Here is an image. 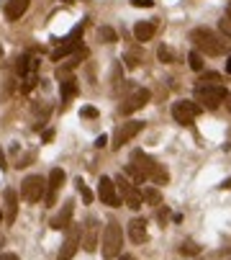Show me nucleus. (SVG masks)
<instances>
[{"instance_id":"18","label":"nucleus","mask_w":231,"mask_h":260,"mask_svg":"<svg viewBox=\"0 0 231 260\" xmlns=\"http://www.w3.org/2000/svg\"><path fill=\"white\" fill-rule=\"evenodd\" d=\"M157 34V23L154 21H139L134 26V39L136 41H149Z\"/></svg>"},{"instance_id":"35","label":"nucleus","mask_w":231,"mask_h":260,"mask_svg":"<svg viewBox=\"0 0 231 260\" xmlns=\"http://www.w3.org/2000/svg\"><path fill=\"white\" fill-rule=\"evenodd\" d=\"M0 260H18V255H16V253H3Z\"/></svg>"},{"instance_id":"21","label":"nucleus","mask_w":231,"mask_h":260,"mask_svg":"<svg viewBox=\"0 0 231 260\" xmlns=\"http://www.w3.org/2000/svg\"><path fill=\"white\" fill-rule=\"evenodd\" d=\"M123 62H126V67L129 70H134V67H139L141 62H144V49H136V47H131L126 55H123Z\"/></svg>"},{"instance_id":"24","label":"nucleus","mask_w":231,"mask_h":260,"mask_svg":"<svg viewBox=\"0 0 231 260\" xmlns=\"http://www.w3.org/2000/svg\"><path fill=\"white\" fill-rule=\"evenodd\" d=\"M144 201L149 206H157V204H162V193H159L157 188H147V191H144Z\"/></svg>"},{"instance_id":"11","label":"nucleus","mask_w":231,"mask_h":260,"mask_svg":"<svg viewBox=\"0 0 231 260\" xmlns=\"http://www.w3.org/2000/svg\"><path fill=\"white\" fill-rule=\"evenodd\" d=\"M141 129H144V121H126V124H121V127L116 129V134H113V147L116 149L123 147L126 142L134 139Z\"/></svg>"},{"instance_id":"42","label":"nucleus","mask_w":231,"mask_h":260,"mask_svg":"<svg viewBox=\"0 0 231 260\" xmlns=\"http://www.w3.org/2000/svg\"><path fill=\"white\" fill-rule=\"evenodd\" d=\"M0 59H3V47H0Z\"/></svg>"},{"instance_id":"44","label":"nucleus","mask_w":231,"mask_h":260,"mask_svg":"<svg viewBox=\"0 0 231 260\" xmlns=\"http://www.w3.org/2000/svg\"><path fill=\"white\" fill-rule=\"evenodd\" d=\"M0 245H3V237H0Z\"/></svg>"},{"instance_id":"19","label":"nucleus","mask_w":231,"mask_h":260,"mask_svg":"<svg viewBox=\"0 0 231 260\" xmlns=\"http://www.w3.org/2000/svg\"><path fill=\"white\" fill-rule=\"evenodd\" d=\"M26 11H29V0H11V3L5 5V19L8 21H18Z\"/></svg>"},{"instance_id":"32","label":"nucleus","mask_w":231,"mask_h":260,"mask_svg":"<svg viewBox=\"0 0 231 260\" xmlns=\"http://www.w3.org/2000/svg\"><path fill=\"white\" fill-rule=\"evenodd\" d=\"M131 5L134 8H152L154 0H131Z\"/></svg>"},{"instance_id":"22","label":"nucleus","mask_w":231,"mask_h":260,"mask_svg":"<svg viewBox=\"0 0 231 260\" xmlns=\"http://www.w3.org/2000/svg\"><path fill=\"white\" fill-rule=\"evenodd\" d=\"M157 57H159V62H165V65H172V62L177 59V55L167 47V44H159L157 47Z\"/></svg>"},{"instance_id":"29","label":"nucleus","mask_w":231,"mask_h":260,"mask_svg":"<svg viewBox=\"0 0 231 260\" xmlns=\"http://www.w3.org/2000/svg\"><path fill=\"white\" fill-rule=\"evenodd\" d=\"M190 67L195 70V73H200V70H203V59H200V55H198V52H190Z\"/></svg>"},{"instance_id":"26","label":"nucleus","mask_w":231,"mask_h":260,"mask_svg":"<svg viewBox=\"0 0 231 260\" xmlns=\"http://www.w3.org/2000/svg\"><path fill=\"white\" fill-rule=\"evenodd\" d=\"M77 191H80V196H82L85 204H93V193H90V188L82 183V178H77Z\"/></svg>"},{"instance_id":"10","label":"nucleus","mask_w":231,"mask_h":260,"mask_svg":"<svg viewBox=\"0 0 231 260\" xmlns=\"http://www.w3.org/2000/svg\"><path fill=\"white\" fill-rule=\"evenodd\" d=\"M172 116L177 124H182V127H190L195 121V116H198V103L193 101H177L172 103Z\"/></svg>"},{"instance_id":"15","label":"nucleus","mask_w":231,"mask_h":260,"mask_svg":"<svg viewBox=\"0 0 231 260\" xmlns=\"http://www.w3.org/2000/svg\"><path fill=\"white\" fill-rule=\"evenodd\" d=\"M95 245H98V222L90 217L85 224V235H82V247L87 253H95Z\"/></svg>"},{"instance_id":"43","label":"nucleus","mask_w":231,"mask_h":260,"mask_svg":"<svg viewBox=\"0 0 231 260\" xmlns=\"http://www.w3.org/2000/svg\"><path fill=\"white\" fill-rule=\"evenodd\" d=\"M0 222H3V214H0Z\"/></svg>"},{"instance_id":"17","label":"nucleus","mask_w":231,"mask_h":260,"mask_svg":"<svg viewBox=\"0 0 231 260\" xmlns=\"http://www.w3.org/2000/svg\"><path fill=\"white\" fill-rule=\"evenodd\" d=\"M129 237H131V242H147V219H141V217L131 219L129 222Z\"/></svg>"},{"instance_id":"28","label":"nucleus","mask_w":231,"mask_h":260,"mask_svg":"<svg viewBox=\"0 0 231 260\" xmlns=\"http://www.w3.org/2000/svg\"><path fill=\"white\" fill-rule=\"evenodd\" d=\"M111 80H113V88L121 85V62H116V65L111 67Z\"/></svg>"},{"instance_id":"12","label":"nucleus","mask_w":231,"mask_h":260,"mask_svg":"<svg viewBox=\"0 0 231 260\" xmlns=\"http://www.w3.org/2000/svg\"><path fill=\"white\" fill-rule=\"evenodd\" d=\"M98 196H100V201L105 206H121V196H118V188H116V183L111 181V178H100V183H98Z\"/></svg>"},{"instance_id":"4","label":"nucleus","mask_w":231,"mask_h":260,"mask_svg":"<svg viewBox=\"0 0 231 260\" xmlns=\"http://www.w3.org/2000/svg\"><path fill=\"white\" fill-rule=\"evenodd\" d=\"M121 245H123V232L118 227V222H108L103 229V258H116L121 253Z\"/></svg>"},{"instance_id":"8","label":"nucleus","mask_w":231,"mask_h":260,"mask_svg":"<svg viewBox=\"0 0 231 260\" xmlns=\"http://www.w3.org/2000/svg\"><path fill=\"white\" fill-rule=\"evenodd\" d=\"M149 98H152V93H149L147 88H136L134 93H129L126 98H123V103L118 106V113L121 116H129V113H134L139 109H144V106L149 103Z\"/></svg>"},{"instance_id":"20","label":"nucleus","mask_w":231,"mask_h":260,"mask_svg":"<svg viewBox=\"0 0 231 260\" xmlns=\"http://www.w3.org/2000/svg\"><path fill=\"white\" fill-rule=\"evenodd\" d=\"M59 93H62V103H67V101H72V98L80 93V85H77V80L75 77H65L59 83Z\"/></svg>"},{"instance_id":"38","label":"nucleus","mask_w":231,"mask_h":260,"mask_svg":"<svg viewBox=\"0 0 231 260\" xmlns=\"http://www.w3.org/2000/svg\"><path fill=\"white\" fill-rule=\"evenodd\" d=\"M118 260H136V258H134V255H121Z\"/></svg>"},{"instance_id":"27","label":"nucleus","mask_w":231,"mask_h":260,"mask_svg":"<svg viewBox=\"0 0 231 260\" xmlns=\"http://www.w3.org/2000/svg\"><path fill=\"white\" fill-rule=\"evenodd\" d=\"M126 175L131 178V181H134V186H136V183H144V181H147V178L141 175V173H139V170H136L134 165H126Z\"/></svg>"},{"instance_id":"9","label":"nucleus","mask_w":231,"mask_h":260,"mask_svg":"<svg viewBox=\"0 0 231 260\" xmlns=\"http://www.w3.org/2000/svg\"><path fill=\"white\" fill-rule=\"evenodd\" d=\"M80 242H82V227L72 224V227L67 229V237L62 242V247H59V260H72L77 247H80Z\"/></svg>"},{"instance_id":"7","label":"nucleus","mask_w":231,"mask_h":260,"mask_svg":"<svg viewBox=\"0 0 231 260\" xmlns=\"http://www.w3.org/2000/svg\"><path fill=\"white\" fill-rule=\"evenodd\" d=\"M21 196H23V201H29V204L41 201L44 196H47V181H44L41 175H29L21 183Z\"/></svg>"},{"instance_id":"25","label":"nucleus","mask_w":231,"mask_h":260,"mask_svg":"<svg viewBox=\"0 0 231 260\" xmlns=\"http://www.w3.org/2000/svg\"><path fill=\"white\" fill-rule=\"evenodd\" d=\"M218 29H221V31H224L226 37L231 39V3L226 5V16H224V19L218 21Z\"/></svg>"},{"instance_id":"37","label":"nucleus","mask_w":231,"mask_h":260,"mask_svg":"<svg viewBox=\"0 0 231 260\" xmlns=\"http://www.w3.org/2000/svg\"><path fill=\"white\" fill-rule=\"evenodd\" d=\"M0 170H5V155H3V149H0Z\"/></svg>"},{"instance_id":"30","label":"nucleus","mask_w":231,"mask_h":260,"mask_svg":"<svg viewBox=\"0 0 231 260\" xmlns=\"http://www.w3.org/2000/svg\"><path fill=\"white\" fill-rule=\"evenodd\" d=\"M80 116H82V119H98V109H93V106H85V109L80 111Z\"/></svg>"},{"instance_id":"39","label":"nucleus","mask_w":231,"mask_h":260,"mask_svg":"<svg viewBox=\"0 0 231 260\" xmlns=\"http://www.w3.org/2000/svg\"><path fill=\"white\" fill-rule=\"evenodd\" d=\"M221 188H231V178H229V181H224V183H221Z\"/></svg>"},{"instance_id":"1","label":"nucleus","mask_w":231,"mask_h":260,"mask_svg":"<svg viewBox=\"0 0 231 260\" xmlns=\"http://www.w3.org/2000/svg\"><path fill=\"white\" fill-rule=\"evenodd\" d=\"M190 41L198 47L203 55H211V57H218V55H229L231 44L218 39V34H213L211 29H195L190 34Z\"/></svg>"},{"instance_id":"3","label":"nucleus","mask_w":231,"mask_h":260,"mask_svg":"<svg viewBox=\"0 0 231 260\" xmlns=\"http://www.w3.org/2000/svg\"><path fill=\"white\" fill-rule=\"evenodd\" d=\"M229 98V91L221 83H200L195 85V101L203 103L206 109H218Z\"/></svg>"},{"instance_id":"34","label":"nucleus","mask_w":231,"mask_h":260,"mask_svg":"<svg viewBox=\"0 0 231 260\" xmlns=\"http://www.w3.org/2000/svg\"><path fill=\"white\" fill-rule=\"evenodd\" d=\"M105 145H108V137H105V134H100V137L95 139V147H98V149H103Z\"/></svg>"},{"instance_id":"40","label":"nucleus","mask_w":231,"mask_h":260,"mask_svg":"<svg viewBox=\"0 0 231 260\" xmlns=\"http://www.w3.org/2000/svg\"><path fill=\"white\" fill-rule=\"evenodd\" d=\"M226 70H229V75H231V57H229V62H226Z\"/></svg>"},{"instance_id":"13","label":"nucleus","mask_w":231,"mask_h":260,"mask_svg":"<svg viewBox=\"0 0 231 260\" xmlns=\"http://www.w3.org/2000/svg\"><path fill=\"white\" fill-rule=\"evenodd\" d=\"M62 183H65V170H62V167H54V170L49 173L47 196H44V201H47V206H54V201H57V193H59Z\"/></svg>"},{"instance_id":"31","label":"nucleus","mask_w":231,"mask_h":260,"mask_svg":"<svg viewBox=\"0 0 231 260\" xmlns=\"http://www.w3.org/2000/svg\"><path fill=\"white\" fill-rule=\"evenodd\" d=\"M203 83H221V75L218 73H206L203 75Z\"/></svg>"},{"instance_id":"16","label":"nucleus","mask_w":231,"mask_h":260,"mask_svg":"<svg viewBox=\"0 0 231 260\" xmlns=\"http://www.w3.org/2000/svg\"><path fill=\"white\" fill-rule=\"evenodd\" d=\"M5 222L13 224L16 222V214H18V196H16L13 188H5Z\"/></svg>"},{"instance_id":"36","label":"nucleus","mask_w":231,"mask_h":260,"mask_svg":"<svg viewBox=\"0 0 231 260\" xmlns=\"http://www.w3.org/2000/svg\"><path fill=\"white\" fill-rule=\"evenodd\" d=\"M51 139H54V131H51V129L44 131V142H51Z\"/></svg>"},{"instance_id":"33","label":"nucleus","mask_w":231,"mask_h":260,"mask_svg":"<svg viewBox=\"0 0 231 260\" xmlns=\"http://www.w3.org/2000/svg\"><path fill=\"white\" fill-rule=\"evenodd\" d=\"M182 253H185V255H193V253H198V247H195V245H193V242H185Z\"/></svg>"},{"instance_id":"23","label":"nucleus","mask_w":231,"mask_h":260,"mask_svg":"<svg viewBox=\"0 0 231 260\" xmlns=\"http://www.w3.org/2000/svg\"><path fill=\"white\" fill-rule=\"evenodd\" d=\"M98 39L103 44H113V41H118V34H116L111 26H100V29H98Z\"/></svg>"},{"instance_id":"5","label":"nucleus","mask_w":231,"mask_h":260,"mask_svg":"<svg viewBox=\"0 0 231 260\" xmlns=\"http://www.w3.org/2000/svg\"><path fill=\"white\" fill-rule=\"evenodd\" d=\"M82 29H85V23H80L77 29L69 34V37L62 41L54 52H51V62H59V59H65V57H72L75 52L82 49Z\"/></svg>"},{"instance_id":"6","label":"nucleus","mask_w":231,"mask_h":260,"mask_svg":"<svg viewBox=\"0 0 231 260\" xmlns=\"http://www.w3.org/2000/svg\"><path fill=\"white\" fill-rule=\"evenodd\" d=\"M113 183H116V188H118V196L126 201V206L136 211L139 206H141V201H144V193H139L136 188H134V183H131L126 175H116Z\"/></svg>"},{"instance_id":"14","label":"nucleus","mask_w":231,"mask_h":260,"mask_svg":"<svg viewBox=\"0 0 231 260\" xmlns=\"http://www.w3.org/2000/svg\"><path fill=\"white\" fill-rule=\"evenodd\" d=\"M72 211H75V201H65V206L54 214L49 227L51 229H69L72 227Z\"/></svg>"},{"instance_id":"2","label":"nucleus","mask_w":231,"mask_h":260,"mask_svg":"<svg viewBox=\"0 0 231 260\" xmlns=\"http://www.w3.org/2000/svg\"><path fill=\"white\" fill-rule=\"evenodd\" d=\"M131 165H134L141 175L147 178V181H154V183H167V170L157 163V160H152L147 155V152L136 149L134 155H131Z\"/></svg>"},{"instance_id":"41","label":"nucleus","mask_w":231,"mask_h":260,"mask_svg":"<svg viewBox=\"0 0 231 260\" xmlns=\"http://www.w3.org/2000/svg\"><path fill=\"white\" fill-rule=\"evenodd\" d=\"M226 101H229V109H231V95H229V98H226Z\"/></svg>"}]
</instances>
